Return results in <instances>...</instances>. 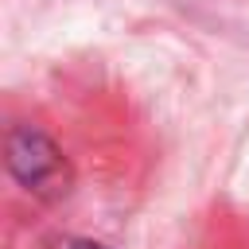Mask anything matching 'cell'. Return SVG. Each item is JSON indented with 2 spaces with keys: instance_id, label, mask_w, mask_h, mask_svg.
Masks as SVG:
<instances>
[{
  "instance_id": "1",
  "label": "cell",
  "mask_w": 249,
  "mask_h": 249,
  "mask_svg": "<svg viewBox=\"0 0 249 249\" xmlns=\"http://www.w3.org/2000/svg\"><path fill=\"white\" fill-rule=\"evenodd\" d=\"M4 160H8L12 179L23 191H31L35 198H43V202H58L74 187V167L62 156V148L47 132H39L31 124H16L8 132Z\"/></svg>"
},
{
  "instance_id": "2",
  "label": "cell",
  "mask_w": 249,
  "mask_h": 249,
  "mask_svg": "<svg viewBox=\"0 0 249 249\" xmlns=\"http://www.w3.org/2000/svg\"><path fill=\"white\" fill-rule=\"evenodd\" d=\"M39 249H105V245H101V241H89V237L62 233V237H51V241H43Z\"/></svg>"
}]
</instances>
